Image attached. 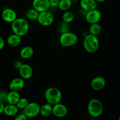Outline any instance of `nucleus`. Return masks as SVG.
Here are the masks:
<instances>
[{"instance_id":"1","label":"nucleus","mask_w":120,"mask_h":120,"mask_svg":"<svg viewBox=\"0 0 120 120\" xmlns=\"http://www.w3.org/2000/svg\"><path fill=\"white\" fill-rule=\"evenodd\" d=\"M11 29L14 34L22 37L28 34L29 25L25 19L17 18L11 23Z\"/></svg>"},{"instance_id":"2","label":"nucleus","mask_w":120,"mask_h":120,"mask_svg":"<svg viewBox=\"0 0 120 120\" xmlns=\"http://www.w3.org/2000/svg\"><path fill=\"white\" fill-rule=\"evenodd\" d=\"M45 97L47 103L53 105L60 103L62 98V94L59 89L54 87H51L48 88L45 90Z\"/></svg>"},{"instance_id":"3","label":"nucleus","mask_w":120,"mask_h":120,"mask_svg":"<svg viewBox=\"0 0 120 120\" xmlns=\"http://www.w3.org/2000/svg\"><path fill=\"white\" fill-rule=\"evenodd\" d=\"M83 43L86 51L90 53L97 52L100 46V42L97 36L91 34L84 37Z\"/></svg>"},{"instance_id":"4","label":"nucleus","mask_w":120,"mask_h":120,"mask_svg":"<svg viewBox=\"0 0 120 120\" xmlns=\"http://www.w3.org/2000/svg\"><path fill=\"white\" fill-rule=\"evenodd\" d=\"M79 41L78 36L71 32L68 31L61 34L59 38V42L63 47L68 48L75 45Z\"/></svg>"},{"instance_id":"5","label":"nucleus","mask_w":120,"mask_h":120,"mask_svg":"<svg viewBox=\"0 0 120 120\" xmlns=\"http://www.w3.org/2000/svg\"><path fill=\"white\" fill-rule=\"evenodd\" d=\"M88 112L92 117H100L103 112V106L101 102L97 98H93L89 102Z\"/></svg>"},{"instance_id":"6","label":"nucleus","mask_w":120,"mask_h":120,"mask_svg":"<svg viewBox=\"0 0 120 120\" xmlns=\"http://www.w3.org/2000/svg\"><path fill=\"white\" fill-rule=\"evenodd\" d=\"M37 21L42 26H49L53 22L54 16L52 13L49 11L39 12L37 18Z\"/></svg>"},{"instance_id":"7","label":"nucleus","mask_w":120,"mask_h":120,"mask_svg":"<svg viewBox=\"0 0 120 120\" xmlns=\"http://www.w3.org/2000/svg\"><path fill=\"white\" fill-rule=\"evenodd\" d=\"M40 106L35 102L29 103L23 109V114L28 118H34L40 113Z\"/></svg>"},{"instance_id":"8","label":"nucleus","mask_w":120,"mask_h":120,"mask_svg":"<svg viewBox=\"0 0 120 120\" xmlns=\"http://www.w3.org/2000/svg\"><path fill=\"white\" fill-rule=\"evenodd\" d=\"M101 18V13L98 9H94L87 12L85 16L86 21L90 24L98 23Z\"/></svg>"},{"instance_id":"9","label":"nucleus","mask_w":120,"mask_h":120,"mask_svg":"<svg viewBox=\"0 0 120 120\" xmlns=\"http://www.w3.org/2000/svg\"><path fill=\"white\" fill-rule=\"evenodd\" d=\"M68 108L64 104L59 103L52 106V114L57 118H63L68 114Z\"/></svg>"},{"instance_id":"10","label":"nucleus","mask_w":120,"mask_h":120,"mask_svg":"<svg viewBox=\"0 0 120 120\" xmlns=\"http://www.w3.org/2000/svg\"><path fill=\"white\" fill-rule=\"evenodd\" d=\"M1 17L5 22L11 23L18 18L16 12L9 8H6L2 10Z\"/></svg>"},{"instance_id":"11","label":"nucleus","mask_w":120,"mask_h":120,"mask_svg":"<svg viewBox=\"0 0 120 120\" xmlns=\"http://www.w3.org/2000/svg\"><path fill=\"white\" fill-rule=\"evenodd\" d=\"M32 7L39 12L48 11L50 8L49 0H33Z\"/></svg>"},{"instance_id":"12","label":"nucleus","mask_w":120,"mask_h":120,"mask_svg":"<svg viewBox=\"0 0 120 120\" xmlns=\"http://www.w3.org/2000/svg\"><path fill=\"white\" fill-rule=\"evenodd\" d=\"M106 81L104 77L101 76H97L93 78L90 83V86L93 90L95 91H100L105 86Z\"/></svg>"},{"instance_id":"13","label":"nucleus","mask_w":120,"mask_h":120,"mask_svg":"<svg viewBox=\"0 0 120 120\" xmlns=\"http://www.w3.org/2000/svg\"><path fill=\"white\" fill-rule=\"evenodd\" d=\"M25 86V81L21 77H16L12 80L9 84V88L11 91H19Z\"/></svg>"},{"instance_id":"14","label":"nucleus","mask_w":120,"mask_h":120,"mask_svg":"<svg viewBox=\"0 0 120 120\" xmlns=\"http://www.w3.org/2000/svg\"><path fill=\"white\" fill-rule=\"evenodd\" d=\"M18 70L21 77L24 80L30 79L32 77L34 74L32 68L28 64H22Z\"/></svg>"},{"instance_id":"15","label":"nucleus","mask_w":120,"mask_h":120,"mask_svg":"<svg viewBox=\"0 0 120 120\" xmlns=\"http://www.w3.org/2000/svg\"><path fill=\"white\" fill-rule=\"evenodd\" d=\"M80 5L82 9L86 12L97 8V2L95 0H80Z\"/></svg>"},{"instance_id":"16","label":"nucleus","mask_w":120,"mask_h":120,"mask_svg":"<svg viewBox=\"0 0 120 120\" xmlns=\"http://www.w3.org/2000/svg\"><path fill=\"white\" fill-rule=\"evenodd\" d=\"M22 40V37L13 33V34L9 35L7 38V42L9 46L12 48H16L20 45Z\"/></svg>"},{"instance_id":"17","label":"nucleus","mask_w":120,"mask_h":120,"mask_svg":"<svg viewBox=\"0 0 120 120\" xmlns=\"http://www.w3.org/2000/svg\"><path fill=\"white\" fill-rule=\"evenodd\" d=\"M34 50L30 46H26L20 50L19 55L23 59H28L30 58L34 55Z\"/></svg>"},{"instance_id":"18","label":"nucleus","mask_w":120,"mask_h":120,"mask_svg":"<svg viewBox=\"0 0 120 120\" xmlns=\"http://www.w3.org/2000/svg\"><path fill=\"white\" fill-rule=\"evenodd\" d=\"M18 111L19 109L16 105L8 104L5 105L3 112L6 116L12 117V116H16L18 112Z\"/></svg>"},{"instance_id":"19","label":"nucleus","mask_w":120,"mask_h":120,"mask_svg":"<svg viewBox=\"0 0 120 120\" xmlns=\"http://www.w3.org/2000/svg\"><path fill=\"white\" fill-rule=\"evenodd\" d=\"M20 98H21V96H20V94L18 91H11V90L9 92H8V94L7 103L8 104L16 105Z\"/></svg>"},{"instance_id":"20","label":"nucleus","mask_w":120,"mask_h":120,"mask_svg":"<svg viewBox=\"0 0 120 120\" xmlns=\"http://www.w3.org/2000/svg\"><path fill=\"white\" fill-rule=\"evenodd\" d=\"M52 105L47 103L40 107V113L44 117H48L52 114Z\"/></svg>"},{"instance_id":"21","label":"nucleus","mask_w":120,"mask_h":120,"mask_svg":"<svg viewBox=\"0 0 120 120\" xmlns=\"http://www.w3.org/2000/svg\"><path fill=\"white\" fill-rule=\"evenodd\" d=\"M73 1L71 0H59L58 7L61 11H69L72 5Z\"/></svg>"},{"instance_id":"22","label":"nucleus","mask_w":120,"mask_h":120,"mask_svg":"<svg viewBox=\"0 0 120 120\" xmlns=\"http://www.w3.org/2000/svg\"><path fill=\"white\" fill-rule=\"evenodd\" d=\"M101 31V26L98 23H93L90 24V27L89 29V34L97 36Z\"/></svg>"},{"instance_id":"23","label":"nucleus","mask_w":120,"mask_h":120,"mask_svg":"<svg viewBox=\"0 0 120 120\" xmlns=\"http://www.w3.org/2000/svg\"><path fill=\"white\" fill-rule=\"evenodd\" d=\"M39 12H38L36 9L34 8H30V9H28L26 12V16L27 18L31 21H35L37 20L38 17L39 15Z\"/></svg>"},{"instance_id":"24","label":"nucleus","mask_w":120,"mask_h":120,"mask_svg":"<svg viewBox=\"0 0 120 120\" xmlns=\"http://www.w3.org/2000/svg\"><path fill=\"white\" fill-rule=\"evenodd\" d=\"M75 18V15L73 13L69 11H64L62 15V21L64 22L69 23L72 22Z\"/></svg>"},{"instance_id":"25","label":"nucleus","mask_w":120,"mask_h":120,"mask_svg":"<svg viewBox=\"0 0 120 120\" xmlns=\"http://www.w3.org/2000/svg\"><path fill=\"white\" fill-rule=\"evenodd\" d=\"M29 103V101L25 97H21L19 100H18V103H16V105L18 109H21V110H23L25 108V107L28 105Z\"/></svg>"},{"instance_id":"26","label":"nucleus","mask_w":120,"mask_h":120,"mask_svg":"<svg viewBox=\"0 0 120 120\" xmlns=\"http://www.w3.org/2000/svg\"><path fill=\"white\" fill-rule=\"evenodd\" d=\"M68 24H69V23L63 22V21H62L60 23H59L58 26H57V29H58L59 31L60 32L61 34L66 32L69 31Z\"/></svg>"},{"instance_id":"27","label":"nucleus","mask_w":120,"mask_h":120,"mask_svg":"<svg viewBox=\"0 0 120 120\" xmlns=\"http://www.w3.org/2000/svg\"><path fill=\"white\" fill-rule=\"evenodd\" d=\"M8 92L5 90H0V101L5 103H7V97H8Z\"/></svg>"},{"instance_id":"28","label":"nucleus","mask_w":120,"mask_h":120,"mask_svg":"<svg viewBox=\"0 0 120 120\" xmlns=\"http://www.w3.org/2000/svg\"><path fill=\"white\" fill-rule=\"evenodd\" d=\"M22 64L23 63L21 61L19 60H16L13 62V67L16 70H19L21 67V66L22 65Z\"/></svg>"},{"instance_id":"29","label":"nucleus","mask_w":120,"mask_h":120,"mask_svg":"<svg viewBox=\"0 0 120 120\" xmlns=\"http://www.w3.org/2000/svg\"><path fill=\"white\" fill-rule=\"evenodd\" d=\"M14 120H28V117L24 114H20L17 115Z\"/></svg>"},{"instance_id":"30","label":"nucleus","mask_w":120,"mask_h":120,"mask_svg":"<svg viewBox=\"0 0 120 120\" xmlns=\"http://www.w3.org/2000/svg\"><path fill=\"white\" fill-rule=\"evenodd\" d=\"M59 3V0H49L50 7H58Z\"/></svg>"},{"instance_id":"31","label":"nucleus","mask_w":120,"mask_h":120,"mask_svg":"<svg viewBox=\"0 0 120 120\" xmlns=\"http://www.w3.org/2000/svg\"><path fill=\"white\" fill-rule=\"evenodd\" d=\"M5 46V41L1 36H0V50H2Z\"/></svg>"},{"instance_id":"32","label":"nucleus","mask_w":120,"mask_h":120,"mask_svg":"<svg viewBox=\"0 0 120 120\" xmlns=\"http://www.w3.org/2000/svg\"><path fill=\"white\" fill-rule=\"evenodd\" d=\"M5 104L4 103H2L1 101H0V114L3 113L4 109Z\"/></svg>"},{"instance_id":"33","label":"nucleus","mask_w":120,"mask_h":120,"mask_svg":"<svg viewBox=\"0 0 120 120\" xmlns=\"http://www.w3.org/2000/svg\"><path fill=\"white\" fill-rule=\"evenodd\" d=\"M97 2H98V3H103V2H105L106 0H95Z\"/></svg>"},{"instance_id":"34","label":"nucleus","mask_w":120,"mask_h":120,"mask_svg":"<svg viewBox=\"0 0 120 120\" xmlns=\"http://www.w3.org/2000/svg\"><path fill=\"white\" fill-rule=\"evenodd\" d=\"M72 1H80V0H71Z\"/></svg>"},{"instance_id":"35","label":"nucleus","mask_w":120,"mask_h":120,"mask_svg":"<svg viewBox=\"0 0 120 120\" xmlns=\"http://www.w3.org/2000/svg\"><path fill=\"white\" fill-rule=\"evenodd\" d=\"M118 120H120V116L119 118H118Z\"/></svg>"},{"instance_id":"36","label":"nucleus","mask_w":120,"mask_h":120,"mask_svg":"<svg viewBox=\"0 0 120 120\" xmlns=\"http://www.w3.org/2000/svg\"></svg>"},{"instance_id":"37","label":"nucleus","mask_w":120,"mask_h":120,"mask_svg":"<svg viewBox=\"0 0 120 120\" xmlns=\"http://www.w3.org/2000/svg\"><path fill=\"white\" fill-rule=\"evenodd\" d=\"M0 1H2V0H0Z\"/></svg>"}]
</instances>
